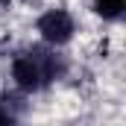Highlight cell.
Listing matches in <instances>:
<instances>
[{
	"instance_id": "1",
	"label": "cell",
	"mask_w": 126,
	"mask_h": 126,
	"mask_svg": "<svg viewBox=\"0 0 126 126\" xmlns=\"http://www.w3.org/2000/svg\"><path fill=\"white\" fill-rule=\"evenodd\" d=\"M59 70H62V67L56 62V56H50V53L41 50V47H32L30 53L18 56V59L12 62V79H15L18 88H24V91H38V88H44L50 79H56Z\"/></svg>"
},
{
	"instance_id": "2",
	"label": "cell",
	"mask_w": 126,
	"mask_h": 126,
	"mask_svg": "<svg viewBox=\"0 0 126 126\" xmlns=\"http://www.w3.org/2000/svg\"><path fill=\"white\" fill-rule=\"evenodd\" d=\"M38 32L50 44H64L73 35V18L64 9H50V12H44L38 18Z\"/></svg>"
},
{
	"instance_id": "3",
	"label": "cell",
	"mask_w": 126,
	"mask_h": 126,
	"mask_svg": "<svg viewBox=\"0 0 126 126\" xmlns=\"http://www.w3.org/2000/svg\"><path fill=\"white\" fill-rule=\"evenodd\" d=\"M126 9V0H94V12L106 21H117Z\"/></svg>"
},
{
	"instance_id": "4",
	"label": "cell",
	"mask_w": 126,
	"mask_h": 126,
	"mask_svg": "<svg viewBox=\"0 0 126 126\" xmlns=\"http://www.w3.org/2000/svg\"><path fill=\"white\" fill-rule=\"evenodd\" d=\"M6 120H9V111H3V109H0V123H6Z\"/></svg>"
},
{
	"instance_id": "5",
	"label": "cell",
	"mask_w": 126,
	"mask_h": 126,
	"mask_svg": "<svg viewBox=\"0 0 126 126\" xmlns=\"http://www.w3.org/2000/svg\"><path fill=\"white\" fill-rule=\"evenodd\" d=\"M6 3H9V0H0V6H6Z\"/></svg>"
}]
</instances>
